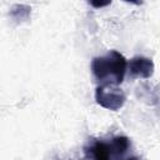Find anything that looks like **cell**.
<instances>
[{
	"label": "cell",
	"mask_w": 160,
	"mask_h": 160,
	"mask_svg": "<svg viewBox=\"0 0 160 160\" xmlns=\"http://www.w3.org/2000/svg\"><path fill=\"white\" fill-rule=\"evenodd\" d=\"M84 150L89 160H140L131 154V141L128 136H114L109 141L95 140Z\"/></svg>",
	"instance_id": "7a4b0ae2"
},
{
	"label": "cell",
	"mask_w": 160,
	"mask_h": 160,
	"mask_svg": "<svg viewBox=\"0 0 160 160\" xmlns=\"http://www.w3.org/2000/svg\"><path fill=\"white\" fill-rule=\"evenodd\" d=\"M92 6H95V8H102V6H106V5H109L110 2H90Z\"/></svg>",
	"instance_id": "8992f818"
},
{
	"label": "cell",
	"mask_w": 160,
	"mask_h": 160,
	"mask_svg": "<svg viewBox=\"0 0 160 160\" xmlns=\"http://www.w3.org/2000/svg\"><path fill=\"white\" fill-rule=\"evenodd\" d=\"M31 14V8L24 4H15L10 9V16L16 21V22H24L28 21Z\"/></svg>",
	"instance_id": "5b68a950"
},
{
	"label": "cell",
	"mask_w": 160,
	"mask_h": 160,
	"mask_svg": "<svg viewBox=\"0 0 160 160\" xmlns=\"http://www.w3.org/2000/svg\"><path fill=\"white\" fill-rule=\"evenodd\" d=\"M154 62L151 59L146 56H134L128 62V69L132 78H142L149 79L154 72Z\"/></svg>",
	"instance_id": "277c9868"
},
{
	"label": "cell",
	"mask_w": 160,
	"mask_h": 160,
	"mask_svg": "<svg viewBox=\"0 0 160 160\" xmlns=\"http://www.w3.org/2000/svg\"><path fill=\"white\" fill-rule=\"evenodd\" d=\"M95 100L100 106L108 110L116 111L124 106L126 96L124 91L116 86H100L99 85L95 90Z\"/></svg>",
	"instance_id": "3957f363"
},
{
	"label": "cell",
	"mask_w": 160,
	"mask_h": 160,
	"mask_svg": "<svg viewBox=\"0 0 160 160\" xmlns=\"http://www.w3.org/2000/svg\"><path fill=\"white\" fill-rule=\"evenodd\" d=\"M128 70V61L122 54L110 50L102 56H96L91 61V71L100 86H118L124 81Z\"/></svg>",
	"instance_id": "6da1fadb"
}]
</instances>
